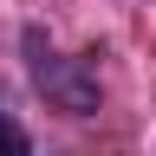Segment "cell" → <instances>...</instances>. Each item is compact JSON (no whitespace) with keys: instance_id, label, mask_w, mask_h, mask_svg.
Wrapping results in <instances>:
<instances>
[{"instance_id":"cell-1","label":"cell","mask_w":156,"mask_h":156,"mask_svg":"<svg viewBox=\"0 0 156 156\" xmlns=\"http://www.w3.org/2000/svg\"><path fill=\"white\" fill-rule=\"evenodd\" d=\"M20 52H26L33 85L46 91V98H52L65 117H91V111H98V98H104V91H98L91 58H65V52H58V46H52L39 26H26V33H20Z\"/></svg>"},{"instance_id":"cell-2","label":"cell","mask_w":156,"mask_h":156,"mask_svg":"<svg viewBox=\"0 0 156 156\" xmlns=\"http://www.w3.org/2000/svg\"><path fill=\"white\" fill-rule=\"evenodd\" d=\"M0 156H33V136H26V124L0 104Z\"/></svg>"}]
</instances>
